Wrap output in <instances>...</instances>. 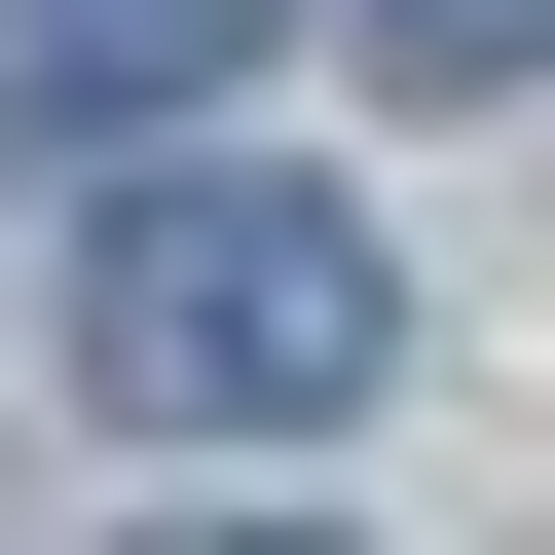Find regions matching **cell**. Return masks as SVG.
<instances>
[{"label": "cell", "instance_id": "2", "mask_svg": "<svg viewBox=\"0 0 555 555\" xmlns=\"http://www.w3.org/2000/svg\"><path fill=\"white\" fill-rule=\"evenodd\" d=\"M222 38H259V0H0L38 112H222Z\"/></svg>", "mask_w": 555, "mask_h": 555}, {"label": "cell", "instance_id": "3", "mask_svg": "<svg viewBox=\"0 0 555 555\" xmlns=\"http://www.w3.org/2000/svg\"><path fill=\"white\" fill-rule=\"evenodd\" d=\"M334 38H371L408 112H518V75H555V0H334Z\"/></svg>", "mask_w": 555, "mask_h": 555}, {"label": "cell", "instance_id": "1", "mask_svg": "<svg viewBox=\"0 0 555 555\" xmlns=\"http://www.w3.org/2000/svg\"><path fill=\"white\" fill-rule=\"evenodd\" d=\"M75 371H112L149 444H334V408L408 371V259H371L334 185L185 149V185H112V259H75Z\"/></svg>", "mask_w": 555, "mask_h": 555}]
</instances>
